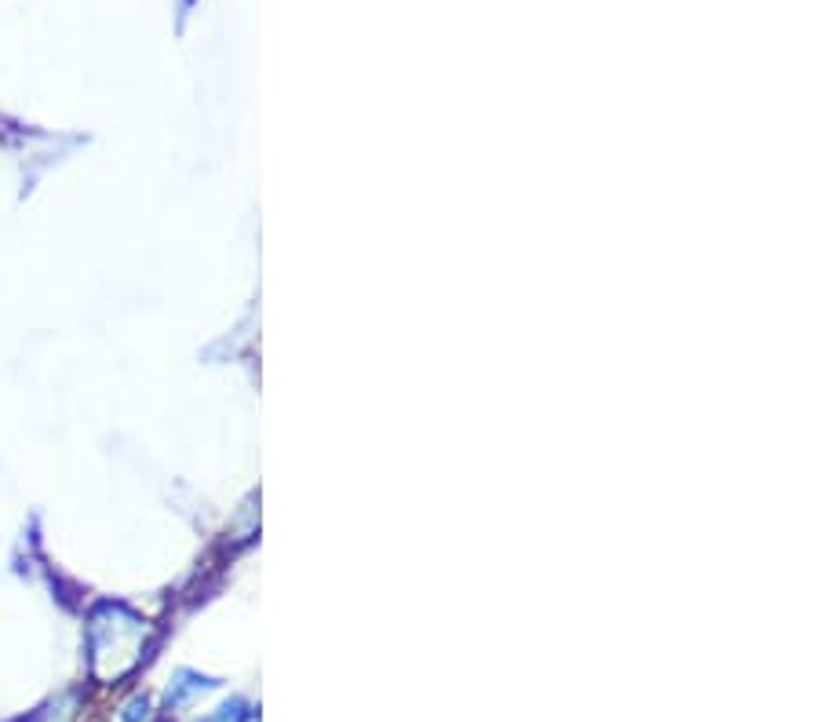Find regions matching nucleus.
Masks as SVG:
<instances>
[{
    "mask_svg": "<svg viewBox=\"0 0 820 722\" xmlns=\"http://www.w3.org/2000/svg\"><path fill=\"white\" fill-rule=\"evenodd\" d=\"M216 686V679H205V675H194V672H179L176 675V682H171L168 686V708H179V704H187L194 693H205V690H211Z\"/></svg>",
    "mask_w": 820,
    "mask_h": 722,
    "instance_id": "1",
    "label": "nucleus"
},
{
    "mask_svg": "<svg viewBox=\"0 0 820 722\" xmlns=\"http://www.w3.org/2000/svg\"><path fill=\"white\" fill-rule=\"evenodd\" d=\"M248 719V704L245 701H227L223 708H216L211 715H205L201 722H245Z\"/></svg>",
    "mask_w": 820,
    "mask_h": 722,
    "instance_id": "2",
    "label": "nucleus"
},
{
    "mask_svg": "<svg viewBox=\"0 0 820 722\" xmlns=\"http://www.w3.org/2000/svg\"><path fill=\"white\" fill-rule=\"evenodd\" d=\"M147 715H150V701L147 698H136L125 708V722H147Z\"/></svg>",
    "mask_w": 820,
    "mask_h": 722,
    "instance_id": "3",
    "label": "nucleus"
}]
</instances>
